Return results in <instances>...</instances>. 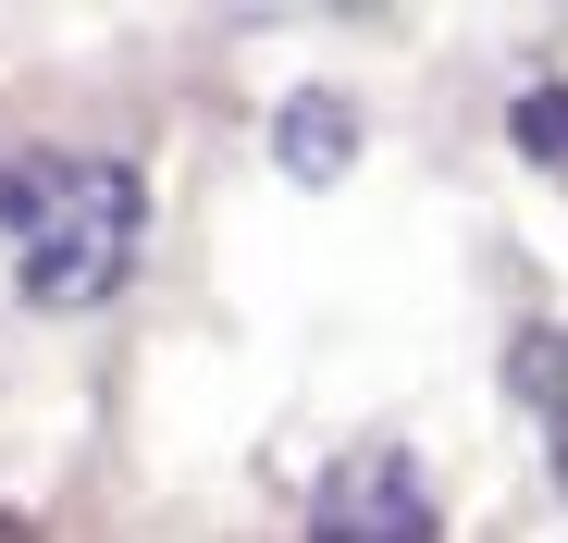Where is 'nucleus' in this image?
<instances>
[{"label":"nucleus","mask_w":568,"mask_h":543,"mask_svg":"<svg viewBox=\"0 0 568 543\" xmlns=\"http://www.w3.org/2000/svg\"><path fill=\"white\" fill-rule=\"evenodd\" d=\"M0 235H13V285L38 309H100L149 247V186L100 148H13L0 161Z\"/></svg>","instance_id":"nucleus-1"},{"label":"nucleus","mask_w":568,"mask_h":543,"mask_svg":"<svg viewBox=\"0 0 568 543\" xmlns=\"http://www.w3.org/2000/svg\"><path fill=\"white\" fill-rule=\"evenodd\" d=\"M310 543H433V482L408 444H346L310 494Z\"/></svg>","instance_id":"nucleus-2"},{"label":"nucleus","mask_w":568,"mask_h":543,"mask_svg":"<svg viewBox=\"0 0 568 543\" xmlns=\"http://www.w3.org/2000/svg\"><path fill=\"white\" fill-rule=\"evenodd\" d=\"M272 161L297 173V186H334V173L358 161V112L334 100V86H297V100L272 112Z\"/></svg>","instance_id":"nucleus-3"},{"label":"nucleus","mask_w":568,"mask_h":543,"mask_svg":"<svg viewBox=\"0 0 568 543\" xmlns=\"http://www.w3.org/2000/svg\"><path fill=\"white\" fill-rule=\"evenodd\" d=\"M519 136H531V161L568 173V100H556V86H531V100H519Z\"/></svg>","instance_id":"nucleus-4"},{"label":"nucleus","mask_w":568,"mask_h":543,"mask_svg":"<svg viewBox=\"0 0 568 543\" xmlns=\"http://www.w3.org/2000/svg\"><path fill=\"white\" fill-rule=\"evenodd\" d=\"M531 396H544V432H556V470H568V346L531 358Z\"/></svg>","instance_id":"nucleus-5"},{"label":"nucleus","mask_w":568,"mask_h":543,"mask_svg":"<svg viewBox=\"0 0 568 543\" xmlns=\"http://www.w3.org/2000/svg\"><path fill=\"white\" fill-rule=\"evenodd\" d=\"M0 543H13V531H0Z\"/></svg>","instance_id":"nucleus-6"}]
</instances>
